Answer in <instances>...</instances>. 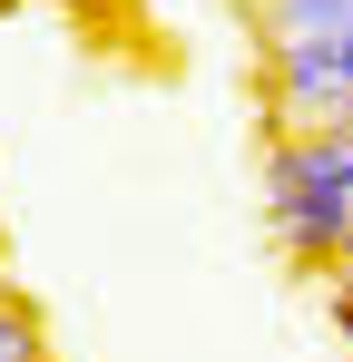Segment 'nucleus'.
Here are the masks:
<instances>
[{"instance_id":"f257e3e1","label":"nucleus","mask_w":353,"mask_h":362,"mask_svg":"<svg viewBox=\"0 0 353 362\" xmlns=\"http://www.w3.org/2000/svg\"><path fill=\"white\" fill-rule=\"evenodd\" d=\"M265 216L294 264L334 274L353 255V137L344 127H285L265 157Z\"/></svg>"},{"instance_id":"f03ea898","label":"nucleus","mask_w":353,"mask_h":362,"mask_svg":"<svg viewBox=\"0 0 353 362\" xmlns=\"http://www.w3.org/2000/svg\"><path fill=\"white\" fill-rule=\"evenodd\" d=\"M275 98H285V127H334L344 118L353 108V20L275 49Z\"/></svg>"},{"instance_id":"7ed1b4c3","label":"nucleus","mask_w":353,"mask_h":362,"mask_svg":"<svg viewBox=\"0 0 353 362\" xmlns=\"http://www.w3.org/2000/svg\"><path fill=\"white\" fill-rule=\"evenodd\" d=\"M0 362H50V343H40V323H30L20 294H0Z\"/></svg>"},{"instance_id":"20e7f679","label":"nucleus","mask_w":353,"mask_h":362,"mask_svg":"<svg viewBox=\"0 0 353 362\" xmlns=\"http://www.w3.org/2000/svg\"><path fill=\"white\" fill-rule=\"evenodd\" d=\"M324 284H334V313H344V333H353V255L334 264V274H324Z\"/></svg>"}]
</instances>
